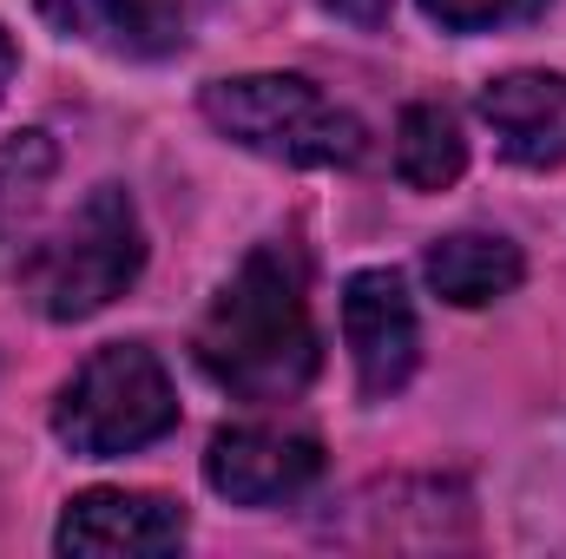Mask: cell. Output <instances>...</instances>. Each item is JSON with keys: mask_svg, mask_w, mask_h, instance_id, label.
Masks as SVG:
<instances>
[{"mask_svg": "<svg viewBox=\"0 0 566 559\" xmlns=\"http://www.w3.org/2000/svg\"><path fill=\"white\" fill-rule=\"evenodd\" d=\"M198 369L238 402H290L316 382L323 342L310 323V264L290 238L258 244L211 296L198 336Z\"/></svg>", "mask_w": 566, "mask_h": 559, "instance_id": "6da1fadb", "label": "cell"}, {"mask_svg": "<svg viewBox=\"0 0 566 559\" xmlns=\"http://www.w3.org/2000/svg\"><path fill=\"white\" fill-rule=\"evenodd\" d=\"M145 271V224L126 184H93L80 211L27 257V296L46 323H86L119 303Z\"/></svg>", "mask_w": 566, "mask_h": 559, "instance_id": "7a4b0ae2", "label": "cell"}, {"mask_svg": "<svg viewBox=\"0 0 566 559\" xmlns=\"http://www.w3.org/2000/svg\"><path fill=\"white\" fill-rule=\"evenodd\" d=\"M205 119L231 145L277 158L296 171H336V165H363L369 133L356 113H343L323 86L296 80V73H238V80H211L205 86Z\"/></svg>", "mask_w": 566, "mask_h": 559, "instance_id": "3957f363", "label": "cell"}, {"mask_svg": "<svg viewBox=\"0 0 566 559\" xmlns=\"http://www.w3.org/2000/svg\"><path fill=\"white\" fill-rule=\"evenodd\" d=\"M178 428V395L165 362L145 342H106L80 362V376L53 402V434L60 447L86 461H119L165 441Z\"/></svg>", "mask_w": 566, "mask_h": 559, "instance_id": "277c9868", "label": "cell"}, {"mask_svg": "<svg viewBox=\"0 0 566 559\" xmlns=\"http://www.w3.org/2000/svg\"><path fill=\"white\" fill-rule=\"evenodd\" d=\"M343 342L369 402H389L396 389H409L422 356V323L396 271H356L343 283Z\"/></svg>", "mask_w": 566, "mask_h": 559, "instance_id": "5b68a950", "label": "cell"}, {"mask_svg": "<svg viewBox=\"0 0 566 559\" xmlns=\"http://www.w3.org/2000/svg\"><path fill=\"white\" fill-rule=\"evenodd\" d=\"M316 474H323V441L303 434V428H271V421L224 428L211 441V454H205V481L231 507L296 500L303 487H316Z\"/></svg>", "mask_w": 566, "mask_h": 559, "instance_id": "8992f818", "label": "cell"}, {"mask_svg": "<svg viewBox=\"0 0 566 559\" xmlns=\"http://www.w3.org/2000/svg\"><path fill=\"white\" fill-rule=\"evenodd\" d=\"M53 547L60 553H178L185 547V507L165 494L93 487V494L66 500Z\"/></svg>", "mask_w": 566, "mask_h": 559, "instance_id": "52a82bcc", "label": "cell"}, {"mask_svg": "<svg viewBox=\"0 0 566 559\" xmlns=\"http://www.w3.org/2000/svg\"><path fill=\"white\" fill-rule=\"evenodd\" d=\"M474 113L501 139V158L521 171L566 165V73H501L481 86Z\"/></svg>", "mask_w": 566, "mask_h": 559, "instance_id": "ba28073f", "label": "cell"}, {"mask_svg": "<svg viewBox=\"0 0 566 559\" xmlns=\"http://www.w3.org/2000/svg\"><path fill=\"white\" fill-rule=\"evenodd\" d=\"M40 20L80 46L113 53V60L185 53V7L178 0H40Z\"/></svg>", "mask_w": 566, "mask_h": 559, "instance_id": "9c48e42d", "label": "cell"}, {"mask_svg": "<svg viewBox=\"0 0 566 559\" xmlns=\"http://www.w3.org/2000/svg\"><path fill=\"white\" fill-rule=\"evenodd\" d=\"M422 277L441 303L481 309V303H501V296L521 289L527 257H521V244H507V238H494V231H454V238L428 244Z\"/></svg>", "mask_w": 566, "mask_h": 559, "instance_id": "30bf717a", "label": "cell"}, {"mask_svg": "<svg viewBox=\"0 0 566 559\" xmlns=\"http://www.w3.org/2000/svg\"><path fill=\"white\" fill-rule=\"evenodd\" d=\"M468 171V139H461V119L448 106H409L402 126H396V178L416 184V191H448L454 178Z\"/></svg>", "mask_w": 566, "mask_h": 559, "instance_id": "8fae6325", "label": "cell"}, {"mask_svg": "<svg viewBox=\"0 0 566 559\" xmlns=\"http://www.w3.org/2000/svg\"><path fill=\"white\" fill-rule=\"evenodd\" d=\"M53 165H60V151L40 126L0 139V251H13L20 231L33 224V211H40V198L53 184Z\"/></svg>", "mask_w": 566, "mask_h": 559, "instance_id": "7c38bea8", "label": "cell"}, {"mask_svg": "<svg viewBox=\"0 0 566 559\" xmlns=\"http://www.w3.org/2000/svg\"><path fill=\"white\" fill-rule=\"evenodd\" d=\"M422 13L448 33H494V27H527L547 13V0H422Z\"/></svg>", "mask_w": 566, "mask_h": 559, "instance_id": "4fadbf2b", "label": "cell"}, {"mask_svg": "<svg viewBox=\"0 0 566 559\" xmlns=\"http://www.w3.org/2000/svg\"><path fill=\"white\" fill-rule=\"evenodd\" d=\"M336 13H349V20H363V27H376L382 13H389V0H329Z\"/></svg>", "mask_w": 566, "mask_h": 559, "instance_id": "5bb4252c", "label": "cell"}, {"mask_svg": "<svg viewBox=\"0 0 566 559\" xmlns=\"http://www.w3.org/2000/svg\"><path fill=\"white\" fill-rule=\"evenodd\" d=\"M13 66H20V53H13V40H7V27H0V99H7V86H13Z\"/></svg>", "mask_w": 566, "mask_h": 559, "instance_id": "9a60e30c", "label": "cell"}]
</instances>
